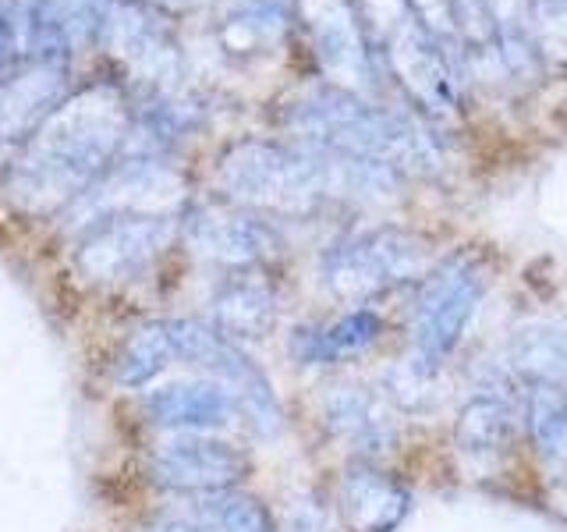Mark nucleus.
Returning a JSON list of instances; mask_svg holds the SVG:
<instances>
[{
    "label": "nucleus",
    "instance_id": "nucleus-1",
    "mask_svg": "<svg viewBox=\"0 0 567 532\" xmlns=\"http://www.w3.org/2000/svg\"><path fill=\"white\" fill-rule=\"evenodd\" d=\"M132 135L124 96L114 85H93L61 100L4 167V195L32 217L68 209L111 171Z\"/></svg>",
    "mask_w": 567,
    "mask_h": 532
},
{
    "label": "nucleus",
    "instance_id": "nucleus-2",
    "mask_svg": "<svg viewBox=\"0 0 567 532\" xmlns=\"http://www.w3.org/2000/svg\"><path fill=\"white\" fill-rule=\"evenodd\" d=\"M220 188L230 203L259 213H312L337 200H383L394 171L316 146L238 142L220 160Z\"/></svg>",
    "mask_w": 567,
    "mask_h": 532
},
{
    "label": "nucleus",
    "instance_id": "nucleus-3",
    "mask_svg": "<svg viewBox=\"0 0 567 532\" xmlns=\"http://www.w3.org/2000/svg\"><path fill=\"white\" fill-rule=\"evenodd\" d=\"M288 124L306 146L365 160V164L386 167L394 174H430L436 167V153L422 132L394 114L377 111V106L348 93H337V89H323V93L295 103Z\"/></svg>",
    "mask_w": 567,
    "mask_h": 532
},
{
    "label": "nucleus",
    "instance_id": "nucleus-4",
    "mask_svg": "<svg viewBox=\"0 0 567 532\" xmlns=\"http://www.w3.org/2000/svg\"><path fill=\"white\" fill-rule=\"evenodd\" d=\"M486 266L468 253L430 266L415 280L412 301H408V359L443 372L451 355L465 341L472 319L486 298Z\"/></svg>",
    "mask_w": 567,
    "mask_h": 532
},
{
    "label": "nucleus",
    "instance_id": "nucleus-5",
    "mask_svg": "<svg viewBox=\"0 0 567 532\" xmlns=\"http://www.w3.org/2000/svg\"><path fill=\"white\" fill-rule=\"evenodd\" d=\"M430 270L425 242L401 227H369L327 248L319 280L337 301L362 306L404 284H415Z\"/></svg>",
    "mask_w": 567,
    "mask_h": 532
},
{
    "label": "nucleus",
    "instance_id": "nucleus-6",
    "mask_svg": "<svg viewBox=\"0 0 567 532\" xmlns=\"http://www.w3.org/2000/svg\"><path fill=\"white\" fill-rule=\"evenodd\" d=\"M171 334L177 362L224 383L248 430L259 437H277L284 430V408L274 395V383L266 380V372L248 359L238 341H230L203 319H171Z\"/></svg>",
    "mask_w": 567,
    "mask_h": 532
},
{
    "label": "nucleus",
    "instance_id": "nucleus-7",
    "mask_svg": "<svg viewBox=\"0 0 567 532\" xmlns=\"http://www.w3.org/2000/svg\"><path fill=\"white\" fill-rule=\"evenodd\" d=\"M177 238L174 213H114L82 231L75 266L89 284L117 288L132 284L167 253Z\"/></svg>",
    "mask_w": 567,
    "mask_h": 532
},
{
    "label": "nucleus",
    "instance_id": "nucleus-8",
    "mask_svg": "<svg viewBox=\"0 0 567 532\" xmlns=\"http://www.w3.org/2000/svg\"><path fill=\"white\" fill-rule=\"evenodd\" d=\"M248 469H252L248 454L213 433H174L156 443L150 454V472L156 483L185 497L235 490Z\"/></svg>",
    "mask_w": 567,
    "mask_h": 532
},
{
    "label": "nucleus",
    "instance_id": "nucleus-9",
    "mask_svg": "<svg viewBox=\"0 0 567 532\" xmlns=\"http://www.w3.org/2000/svg\"><path fill=\"white\" fill-rule=\"evenodd\" d=\"M185 242L209 263L230 270H252V266L277 256L280 238L274 224H266L256 209L245 206H199L185 217Z\"/></svg>",
    "mask_w": 567,
    "mask_h": 532
},
{
    "label": "nucleus",
    "instance_id": "nucleus-10",
    "mask_svg": "<svg viewBox=\"0 0 567 532\" xmlns=\"http://www.w3.org/2000/svg\"><path fill=\"white\" fill-rule=\"evenodd\" d=\"M522 426V383L493 366L454 416V440L472 458H501Z\"/></svg>",
    "mask_w": 567,
    "mask_h": 532
},
{
    "label": "nucleus",
    "instance_id": "nucleus-11",
    "mask_svg": "<svg viewBox=\"0 0 567 532\" xmlns=\"http://www.w3.org/2000/svg\"><path fill=\"white\" fill-rule=\"evenodd\" d=\"M323 426L359 461H377L398 440L394 405L383 398V390L365 383L333 387L323 398Z\"/></svg>",
    "mask_w": 567,
    "mask_h": 532
},
{
    "label": "nucleus",
    "instance_id": "nucleus-12",
    "mask_svg": "<svg viewBox=\"0 0 567 532\" xmlns=\"http://www.w3.org/2000/svg\"><path fill=\"white\" fill-rule=\"evenodd\" d=\"M64 61H32L25 71L0 82V153L22 142L64 100Z\"/></svg>",
    "mask_w": 567,
    "mask_h": 532
},
{
    "label": "nucleus",
    "instance_id": "nucleus-13",
    "mask_svg": "<svg viewBox=\"0 0 567 532\" xmlns=\"http://www.w3.org/2000/svg\"><path fill=\"white\" fill-rule=\"evenodd\" d=\"M146 416L153 426L171 433H217L238 419V405L224 383L192 377L156 387L146 401Z\"/></svg>",
    "mask_w": 567,
    "mask_h": 532
},
{
    "label": "nucleus",
    "instance_id": "nucleus-14",
    "mask_svg": "<svg viewBox=\"0 0 567 532\" xmlns=\"http://www.w3.org/2000/svg\"><path fill=\"white\" fill-rule=\"evenodd\" d=\"M408 504H412L408 490L372 461H354L341 475L337 508L351 532H394L408 514Z\"/></svg>",
    "mask_w": 567,
    "mask_h": 532
},
{
    "label": "nucleus",
    "instance_id": "nucleus-15",
    "mask_svg": "<svg viewBox=\"0 0 567 532\" xmlns=\"http://www.w3.org/2000/svg\"><path fill=\"white\" fill-rule=\"evenodd\" d=\"M209 313H213L209 324L224 337H230V341L241 345V341H262L277 327L280 306H277V291L262 277H256L252 270H238L217 288Z\"/></svg>",
    "mask_w": 567,
    "mask_h": 532
},
{
    "label": "nucleus",
    "instance_id": "nucleus-16",
    "mask_svg": "<svg viewBox=\"0 0 567 532\" xmlns=\"http://www.w3.org/2000/svg\"><path fill=\"white\" fill-rule=\"evenodd\" d=\"M383 337V319L372 309H351L330 324L295 334L291 351L301 366H341L372 351Z\"/></svg>",
    "mask_w": 567,
    "mask_h": 532
},
{
    "label": "nucleus",
    "instance_id": "nucleus-17",
    "mask_svg": "<svg viewBox=\"0 0 567 532\" xmlns=\"http://www.w3.org/2000/svg\"><path fill=\"white\" fill-rule=\"evenodd\" d=\"M518 383H564L567 387V324L518 327L496 359Z\"/></svg>",
    "mask_w": 567,
    "mask_h": 532
},
{
    "label": "nucleus",
    "instance_id": "nucleus-18",
    "mask_svg": "<svg viewBox=\"0 0 567 532\" xmlns=\"http://www.w3.org/2000/svg\"><path fill=\"white\" fill-rule=\"evenodd\" d=\"M103 35L111 40V47L128 61L142 79H167L174 68V47L167 40V32L159 29L146 11L135 8H114L106 18Z\"/></svg>",
    "mask_w": 567,
    "mask_h": 532
},
{
    "label": "nucleus",
    "instance_id": "nucleus-19",
    "mask_svg": "<svg viewBox=\"0 0 567 532\" xmlns=\"http://www.w3.org/2000/svg\"><path fill=\"white\" fill-rule=\"evenodd\" d=\"M174 514L188 522L195 532H274V514L266 511V504L238 487L217 493H195Z\"/></svg>",
    "mask_w": 567,
    "mask_h": 532
},
{
    "label": "nucleus",
    "instance_id": "nucleus-20",
    "mask_svg": "<svg viewBox=\"0 0 567 532\" xmlns=\"http://www.w3.org/2000/svg\"><path fill=\"white\" fill-rule=\"evenodd\" d=\"M522 426L549 466L567 469V387L522 383Z\"/></svg>",
    "mask_w": 567,
    "mask_h": 532
},
{
    "label": "nucleus",
    "instance_id": "nucleus-21",
    "mask_svg": "<svg viewBox=\"0 0 567 532\" xmlns=\"http://www.w3.org/2000/svg\"><path fill=\"white\" fill-rule=\"evenodd\" d=\"M177 362L174 351V334H171V319H153V324L138 327L128 341H124L117 355V383L138 390L150 387L159 372H167Z\"/></svg>",
    "mask_w": 567,
    "mask_h": 532
},
{
    "label": "nucleus",
    "instance_id": "nucleus-22",
    "mask_svg": "<svg viewBox=\"0 0 567 532\" xmlns=\"http://www.w3.org/2000/svg\"><path fill=\"white\" fill-rule=\"evenodd\" d=\"M440 377L443 372L425 369L404 355L383 372V398L394 405V412H430L440 401Z\"/></svg>",
    "mask_w": 567,
    "mask_h": 532
},
{
    "label": "nucleus",
    "instance_id": "nucleus-23",
    "mask_svg": "<svg viewBox=\"0 0 567 532\" xmlns=\"http://www.w3.org/2000/svg\"><path fill=\"white\" fill-rule=\"evenodd\" d=\"M284 532H333L330 511L319 501H312V497H301V501L291 504L288 529H284Z\"/></svg>",
    "mask_w": 567,
    "mask_h": 532
},
{
    "label": "nucleus",
    "instance_id": "nucleus-24",
    "mask_svg": "<svg viewBox=\"0 0 567 532\" xmlns=\"http://www.w3.org/2000/svg\"><path fill=\"white\" fill-rule=\"evenodd\" d=\"M11 53H14V47H11V29H8V18H4V4H0V64H4Z\"/></svg>",
    "mask_w": 567,
    "mask_h": 532
},
{
    "label": "nucleus",
    "instance_id": "nucleus-25",
    "mask_svg": "<svg viewBox=\"0 0 567 532\" xmlns=\"http://www.w3.org/2000/svg\"><path fill=\"white\" fill-rule=\"evenodd\" d=\"M146 532H195L188 522H182V519H177V514H171V519H159L156 525H150Z\"/></svg>",
    "mask_w": 567,
    "mask_h": 532
},
{
    "label": "nucleus",
    "instance_id": "nucleus-26",
    "mask_svg": "<svg viewBox=\"0 0 567 532\" xmlns=\"http://www.w3.org/2000/svg\"><path fill=\"white\" fill-rule=\"evenodd\" d=\"M153 8H164V11H185L192 4H199V0H146Z\"/></svg>",
    "mask_w": 567,
    "mask_h": 532
}]
</instances>
